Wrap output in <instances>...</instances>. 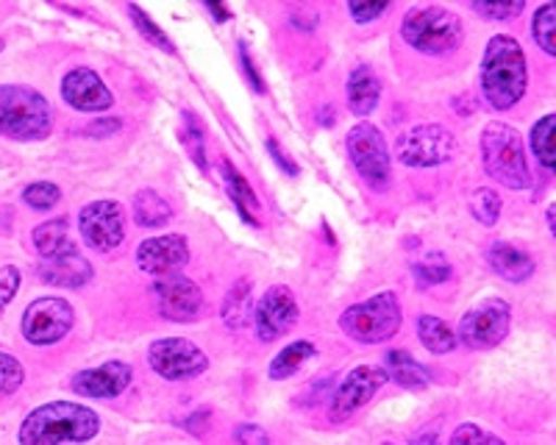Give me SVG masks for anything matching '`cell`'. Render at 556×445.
Instances as JSON below:
<instances>
[{
	"label": "cell",
	"mask_w": 556,
	"mask_h": 445,
	"mask_svg": "<svg viewBox=\"0 0 556 445\" xmlns=\"http://www.w3.org/2000/svg\"><path fill=\"white\" fill-rule=\"evenodd\" d=\"M101 432L96 409L76 400H51L26 415L20 427V445H62L87 443Z\"/></svg>",
	"instance_id": "1"
},
{
	"label": "cell",
	"mask_w": 556,
	"mask_h": 445,
	"mask_svg": "<svg viewBox=\"0 0 556 445\" xmlns=\"http://www.w3.org/2000/svg\"><path fill=\"white\" fill-rule=\"evenodd\" d=\"M526 87H529V67H526L523 48L509 34H495L486 42L481 59V92L486 103L506 112L523 101Z\"/></svg>",
	"instance_id": "2"
},
{
	"label": "cell",
	"mask_w": 556,
	"mask_h": 445,
	"mask_svg": "<svg viewBox=\"0 0 556 445\" xmlns=\"http://www.w3.org/2000/svg\"><path fill=\"white\" fill-rule=\"evenodd\" d=\"M481 162H484L486 176L495 178L506 190L518 192L531 187L523 134L509 123H486L481 131Z\"/></svg>",
	"instance_id": "3"
},
{
	"label": "cell",
	"mask_w": 556,
	"mask_h": 445,
	"mask_svg": "<svg viewBox=\"0 0 556 445\" xmlns=\"http://www.w3.org/2000/svg\"><path fill=\"white\" fill-rule=\"evenodd\" d=\"M53 128L51 103L23 84H0V134L20 142L45 140Z\"/></svg>",
	"instance_id": "4"
},
{
	"label": "cell",
	"mask_w": 556,
	"mask_h": 445,
	"mask_svg": "<svg viewBox=\"0 0 556 445\" xmlns=\"http://www.w3.org/2000/svg\"><path fill=\"white\" fill-rule=\"evenodd\" d=\"M401 37L415 51L429 56H443L459 48L465 39L462 20L445 7H417L409 9L401 23Z\"/></svg>",
	"instance_id": "5"
},
{
	"label": "cell",
	"mask_w": 556,
	"mask_h": 445,
	"mask_svg": "<svg viewBox=\"0 0 556 445\" xmlns=\"http://www.w3.org/2000/svg\"><path fill=\"white\" fill-rule=\"evenodd\" d=\"M401 320H404V315H401L399 295L387 290V293L374 295V298L362 301V304L348 306L337 323L356 343L379 345L399 334Z\"/></svg>",
	"instance_id": "6"
},
{
	"label": "cell",
	"mask_w": 556,
	"mask_h": 445,
	"mask_svg": "<svg viewBox=\"0 0 556 445\" xmlns=\"http://www.w3.org/2000/svg\"><path fill=\"white\" fill-rule=\"evenodd\" d=\"M348 156L370 190L384 192L392 181V156L384 134L374 123H356L345 137Z\"/></svg>",
	"instance_id": "7"
},
{
	"label": "cell",
	"mask_w": 556,
	"mask_h": 445,
	"mask_svg": "<svg viewBox=\"0 0 556 445\" xmlns=\"http://www.w3.org/2000/svg\"><path fill=\"white\" fill-rule=\"evenodd\" d=\"M454 151L456 137L443 123H424V126L404 131L395 140V156H399L401 165L417 167V170L445 165L454 156Z\"/></svg>",
	"instance_id": "8"
},
{
	"label": "cell",
	"mask_w": 556,
	"mask_h": 445,
	"mask_svg": "<svg viewBox=\"0 0 556 445\" xmlns=\"http://www.w3.org/2000/svg\"><path fill=\"white\" fill-rule=\"evenodd\" d=\"M509 326H513L509 304L504 298H486L462 315L456 343L468 345L470 351H490L504 343Z\"/></svg>",
	"instance_id": "9"
},
{
	"label": "cell",
	"mask_w": 556,
	"mask_h": 445,
	"mask_svg": "<svg viewBox=\"0 0 556 445\" xmlns=\"http://www.w3.org/2000/svg\"><path fill=\"white\" fill-rule=\"evenodd\" d=\"M76 323V309L73 304L56 295H45L28 304L23 312V338L31 345H53L62 343Z\"/></svg>",
	"instance_id": "10"
},
{
	"label": "cell",
	"mask_w": 556,
	"mask_h": 445,
	"mask_svg": "<svg viewBox=\"0 0 556 445\" xmlns=\"http://www.w3.org/2000/svg\"><path fill=\"white\" fill-rule=\"evenodd\" d=\"M148 363L167 382H187L208 368V356L192 340L165 338L151 343Z\"/></svg>",
	"instance_id": "11"
},
{
	"label": "cell",
	"mask_w": 556,
	"mask_h": 445,
	"mask_svg": "<svg viewBox=\"0 0 556 445\" xmlns=\"http://www.w3.org/2000/svg\"><path fill=\"white\" fill-rule=\"evenodd\" d=\"M78 231L89 249L114 251L126 240V212L112 198L92 201L78 215Z\"/></svg>",
	"instance_id": "12"
},
{
	"label": "cell",
	"mask_w": 556,
	"mask_h": 445,
	"mask_svg": "<svg viewBox=\"0 0 556 445\" xmlns=\"http://www.w3.org/2000/svg\"><path fill=\"white\" fill-rule=\"evenodd\" d=\"M298 315H301V309H298V301L295 295H292L290 287H270V290H265V295L253 304L251 320L253 329H256V338H260L262 343H273V340H278L295 326Z\"/></svg>",
	"instance_id": "13"
},
{
	"label": "cell",
	"mask_w": 556,
	"mask_h": 445,
	"mask_svg": "<svg viewBox=\"0 0 556 445\" xmlns=\"http://www.w3.org/2000/svg\"><path fill=\"white\" fill-rule=\"evenodd\" d=\"M384 382V370L376 368V365H359V368L351 370L340 382L337 393L331 395V420L340 423V420H348L351 415L359 412L362 407H367V400L379 393V387Z\"/></svg>",
	"instance_id": "14"
},
{
	"label": "cell",
	"mask_w": 556,
	"mask_h": 445,
	"mask_svg": "<svg viewBox=\"0 0 556 445\" xmlns=\"http://www.w3.org/2000/svg\"><path fill=\"white\" fill-rule=\"evenodd\" d=\"M153 298L162 318L173 323H190L198 320L203 309V295L195 281L184 279V276H165L153 284Z\"/></svg>",
	"instance_id": "15"
},
{
	"label": "cell",
	"mask_w": 556,
	"mask_h": 445,
	"mask_svg": "<svg viewBox=\"0 0 556 445\" xmlns=\"http://www.w3.org/2000/svg\"><path fill=\"white\" fill-rule=\"evenodd\" d=\"M187 262H190V242H187L184 234H162L139 242L137 265L142 274L165 279V276H173Z\"/></svg>",
	"instance_id": "16"
},
{
	"label": "cell",
	"mask_w": 556,
	"mask_h": 445,
	"mask_svg": "<svg viewBox=\"0 0 556 445\" xmlns=\"http://www.w3.org/2000/svg\"><path fill=\"white\" fill-rule=\"evenodd\" d=\"M62 98L67 101V106L78 109V112H92V115L109 112L114 103L103 78L89 67H76L62 78Z\"/></svg>",
	"instance_id": "17"
},
{
	"label": "cell",
	"mask_w": 556,
	"mask_h": 445,
	"mask_svg": "<svg viewBox=\"0 0 556 445\" xmlns=\"http://www.w3.org/2000/svg\"><path fill=\"white\" fill-rule=\"evenodd\" d=\"M131 379V365L112 359V363L101 365V368H89L73 376L70 390L81 395V398H117V395L126 393Z\"/></svg>",
	"instance_id": "18"
},
{
	"label": "cell",
	"mask_w": 556,
	"mask_h": 445,
	"mask_svg": "<svg viewBox=\"0 0 556 445\" xmlns=\"http://www.w3.org/2000/svg\"><path fill=\"white\" fill-rule=\"evenodd\" d=\"M39 279L51 287L78 290V287H84L92 279V265L78 251H64V254L51 256V259H42Z\"/></svg>",
	"instance_id": "19"
},
{
	"label": "cell",
	"mask_w": 556,
	"mask_h": 445,
	"mask_svg": "<svg viewBox=\"0 0 556 445\" xmlns=\"http://www.w3.org/2000/svg\"><path fill=\"white\" fill-rule=\"evenodd\" d=\"M484 256L486 265L493 267V274L506 281H513V284L529 281L531 276H534V267H538L523 249H515L509 242H493Z\"/></svg>",
	"instance_id": "20"
},
{
	"label": "cell",
	"mask_w": 556,
	"mask_h": 445,
	"mask_svg": "<svg viewBox=\"0 0 556 445\" xmlns=\"http://www.w3.org/2000/svg\"><path fill=\"white\" fill-rule=\"evenodd\" d=\"M381 98V81L374 73V67L359 64L348 76V109L354 112L356 117H367L379 106Z\"/></svg>",
	"instance_id": "21"
},
{
	"label": "cell",
	"mask_w": 556,
	"mask_h": 445,
	"mask_svg": "<svg viewBox=\"0 0 556 445\" xmlns=\"http://www.w3.org/2000/svg\"><path fill=\"white\" fill-rule=\"evenodd\" d=\"M387 382H395L404 390H426L431 384V373L424 365L412 359L406 351H387L384 354Z\"/></svg>",
	"instance_id": "22"
},
{
	"label": "cell",
	"mask_w": 556,
	"mask_h": 445,
	"mask_svg": "<svg viewBox=\"0 0 556 445\" xmlns=\"http://www.w3.org/2000/svg\"><path fill=\"white\" fill-rule=\"evenodd\" d=\"M220 167H223V178H226V190L228 195H231V201H235L240 217L248 223V226H260V220H256V215H253V212L260 209V198H256L253 187L248 185V178L242 176L240 170H235L228 160H223Z\"/></svg>",
	"instance_id": "23"
},
{
	"label": "cell",
	"mask_w": 556,
	"mask_h": 445,
	"mask_svg": "<svg viewBox=\"0 0 556 445\" xmlns=\"http://www.w3.org/2000/svg\"><path fill=\"white\" fill-rule=\"evenodd\" d=\"M253 318V290L251 281L240 279L235 281V287L228 290L226 301H223V323L228 329H242L248 326V320Z\"/></svg>",
	"instance_id": "24"
},
{
	"label": "cell",
	"mask_w": 556,
	"mask_h": 445,
	"mask_svg": "<svg viewBox=\"0 0 556 445\" xmlns=\"http://www.w3.org/2000/svg\"><path fill=\"white\" fill-rule=\"evenodd\" d=\"M173 217V206L156 190H139L134 195V220L142 229H159Z\"/></svg>",
	"instance_id": "25"
},
{
	"label": "cell",
	"mask_w": 556,
	"mask_h": 445,
	"mask_svg": "<svg viewBox=\"0 0 556 445\" xmlns=\"http://www.w3.org/2000/svg\"><path fill=\"white\" fill-rule=\"evenodd\" d=\"M417 338L431 354H451L456 348V331L434 315H420L417 318Z\"/></svg>",
	"instance_id": "26"
},
{
	"label": "cell",
	"mask_w": 556,
	"mask_h": 445,
	"mask_svg": "<svg viewBox=\"0 0 556 445\" xmlns=\"http://www.w3.org/2000/svg\"><path fill=\"white\" fill-rule=\"evenodd\" d=\"M315 356V345L309 340H298V343H290L287 348L278 351V356L270 363V379L273 382H285L290 376H295L298 370L304 368Z\"/></svg>",
	"instance_id": "27"
},
{
	"label": "cell",
	"mask_w": 556,
	"mask_h": 445,
	"mask_svg": "<svg viewBox=\"0 0 556 445\" xmlns=\"http://www.w3.org/2000/svg\"><path fill=\"white\" fill-rule=\"evenodd\" d=\"M31 240H34V249L39 251V256H42V259H51V256L64 254V251H73L67 242V220H64V217L37 226L31 234Z\"/></svg>",
	"instance_id": "28"
},
{
	"label": "cell",
	"mask_w": 556,
	"mask_h": 445,
	"mask_svg": "<svg viewBox=\"0 0 556 445\" xmlns=\"http://www.w3.org/2000/svg\"><path fill=\"white\" fill-rule=\"evenodd\" d=\"M554 126L556 115H545L531 128V151L545 170H554Z\"/></svg>",
	"instance_id": "29"
},
{
	"label": "cell",
	"mask_w": 556,
	"mask_h": 445,
	"mask_svg": "<svg viewBox=\"0 0 556 445\" xmlns=\"http://www.w3.org/2000/svg\"><path fill=\"white\" fill-rule=\"evenodd\" d=\"M184 148L190 151L192 162H195L201 170H208L206 162V134H203V123L198 120L192 112H184V128H181Z\"/></svg>",
	"instance_id": "30"
},
{
	"label": "cell",
	"mask_w": 556,
	"mask_h": 445,
	"mask_svg": "<svg viewBox=\"0 0 556 445\" xmlns=\"http://www.w3.org/2000/svg\"><path fill=\"white\" fill-rule=\"evenodd\" d=\"M128 17H131L134 28H137L142 37H146L148 44H153V48H159V51H165V53H176V44H173V39L167 37L162 28L156 26L151 20V14H146L139 7H134V3H128Z\"/></svg>",
	"instance_id": "31"
},
{
	"label": "cell",
	"mask_w": 556,
	"mask_h": 445,
	"mask_svg": "<svg viewBox=\"0 0 556 445\" xmlns=\"http://www.w3.org/2000/svg\"><path fill=\"white\" fill-rule=\"evenodd\" d=\"M554 17H556V7H554V3H545V7L538 9V14H534V23H531V34H534V42H538L540 48L548 53V56H556Z\"/></svg>",
	"instance_id": "32"
},
{
	"label": "cell",
	"mask_w": 556,
	"mask_h": 445,
	"mask_svg": "<svg viewBox=\"0 0 556 445\" xmlns=\"http://www.w3.org/2000/svg\"><path fill=\"white\" fill-rule=\"evenodd\" d=\"M470 212H473L476 220L484 223V226H495L501 217L498 192L490 190V187H481V190L473 195V201H470Z\"/></svg>",
	"instance_id": "33"
},
{
	"label": "cell",
	"mask_w": 556,
	"mask_h": 445,
	"mask_svg": "<svg viewBox=\"0 0 556 445\" xmlns=\"http://www.w3.org/2000/svg\"><path fill=\"white\" fill-rule=\"evenodd\" d=\"M23 201H26L31 209H53V206L62 201V190H59L56 185H51V181H37V185H28L26 190H23Z\"/></svg>",
	"instance_id": "34"
},
{
	"label": "cell",
	"mask_w": 556,
	"mask_h": 445,
	"mask_svg": "<svg viewBox=\"0 0 556 445\" xmlns=\"http://www.w3.org/2000/svg\"><path fill=\"white\" fill-rule=\"evenodd\" d=\"M451 445H506L498 434L486 432L479 423H462L456 432L451 434Z\"/></svg>",
	"instance_id": "35"
},
{
	"label": "cell",
	"mask_w": 556,
	"mask_h": 445,
	"mask_svg": "<svg viewBox=\"0 0 556 445\" xmlns=\"http://www.w3.org/2000/svg\"><path fill=\"white\" fill-rule=\"evenodd\" d=\"M23 379H26L23 365H20L12 354H3V351H0V395L17 393Z\"/></svg>",
	"instance_id": "36"
},
{
	"label": "cell",
	"mask_w": 556,
	"mask_h": 445,
	"mask_svg": "<svg viewBox=\"0 0 556 445\" xmlns=\"http://www.w3.org/2000/svg\"><path fill=\"white\" fill-rule=\"evenodd\" d=\"M415 276L420 279V284L431 287V284H443V281H448L451 276H454V270H451L448 262L434 259V256H431L429 262H420V265H415Z\"/></svg>",
	"instance_id": "37"
},
{
	"label": "cell",
	"mask_w": 556,
	"mask_h": 445,
	"mask_svg": "<svg viewBox=\"0 0 556 445\" xmlns=\"http://www.w3.org/2000/svg\"><path fill=\"white\" fill-rule=\"evenodd\" d=\"M473 12L481 14V17H490V20H509V17H518V14H523L526 3L523 0H518V3H486V0H476Z\"/></svg>",
	"instance_id": "38"
},
{
	"label": "cell",
	"mask_w": 556,
	"mask_h": 445,
	"mask_svg": "<svg viewBox=\"0 0 556 445\" xmlns=\"http://www.w3.org/2000/svg\"><path fill=\"white\" fill-rule=\"evenodd\" d=\"M20 281H23V276H20L17 267L14 265L0 267V312L7 309V306L14 301V295H17L20 290Z\"/></svg>",
	"instance_id": "39"
},
{
	"label": "cell",
	"mask_w": 556,
	"mask_h": 445,
	"mask_svg": "<svg viewBox=\"0 0 556 445\" xmlns=\"http://www.w3.org/2000/svg\"><path fill=\"white\" fill-rule=\"evenodd\" d=\"M390 9V3H348V12L354 17V23L365 26V23H374L379 14H384Z\"/></svg>",
	"instance_id": "40"
},
{
	"label": "cell",
	"mask_w": 556,
	"mask_h": 445,
	"mask_svg": "<svg viewBox=\"0 0 556 445\" xmlns=\"http://www.w3.org/2000/svg\"><path fill=\"white\" fill-rule=\"evenodd\" d=\"M235 440L237 445H270L267 432L262 427H256V423H240L235 429Z\"/></svg>",
	"instance_id": "41"
},
{
	"label": "cell",
	"mask_w": 556,
	"mask_h": 445,
	"mask_svg": "<svg viewBox=\"0 0 556 445\" xmlns=\"http://www.w3.org/2000/svg\"><path fill=\"white\" fill-rule=\"evenodd\" d=\"M240 62H242V71H245V76H248V81L253 84V89H256V92H265V81H262V76H260V71H256V64L251 62V53H248V44L245 42H240Z\"/></svg>",
	"instance_id": "42"
},
{
	"label": "cell",
	"mask_w": 556,
	"mask_h": 445,
	"mask_svg": "<svg viewBox=\"0 0 556 445\" xmlns=\"http://www.w3.org/2000/svg\"><path fill=\"white\" fill-rule=\"evenodd\" d=\"M267 151H270L273 162H276V165L287 173V176H298V165L290 160V156H287L285 148L278 145L276 140H267Z\"/></svg>",
	"instance_id": "43"
},
{
	"label": "cell",
	"mask_w": 556,
	"mask_h": 445,
	"mask_svg": "<svg viewBox=\"0 0 556 445\" xmlns=\"http://www.w3.org/2000/svg\"><path fill=\"white\" fill-rule=\"evenodd\" d=\"M123 128L121 120H114V117H101V120H96L92 126H87V134L89 137H96V140H101V137H112V134H117Z\"/></svg>",
	"instance_id": "44"
},
{
	"label": "cell",
	"mask_w": 556,
	"mask_h": 445,
	"mask_svg": "<svg viewBox=\"0 0 556 445\" xmlns=\"http://www.w3.org/2000/svg\"><path fill=\"white\" fill-rule=\"evenodd\" d=\"M203 7H206L208 12L215 14L217 23H228V17H231V12H228L226 7H220V3H203Z\"/></svg>",
	"instance_id": "45"
},
{
	"label": "cell",
	"mask_w": 556,
	"mask_h": 445,
	"mask_svg": "<svg viewBox=\"0 0 556 445\" xmlns=\"http://www.w3.org/2000/svg\"><path fill=\"white\" fill-rule=\"evenodd\" d=\"M554 217H556V209H554V206H548V229H551V234H554V231H556Z\"/></svg>",
	"instance_id": "46"
},
{
	"label": "cell",
	"mask_w": 556,
	"mask_h": 445,
	"mask_svg": "<svg viewBox=\"0 0 556 445\" xmlns=\"http://www.w3.org/2000/svg\"><path fill=\"white\" fill-rule=\"evenodd\" d=\"M0 51H3V39H0Z\"/></svg>",
	"instance_id": "47"
},
{
	"label": "cell",
	"mask_w": 556,
	"mask_h": 445,
	"mask_svg": "<svg viewBox=\"0 0 556 445\" xmlns=\"http://www.w3.org/2000/svg\"><path fill=\"white\" fill-rule=\"evenodd\" d=\"M381 445H392V443H381Z\"/></svg>",
	"instance_id": "48"
}]
</instances>
